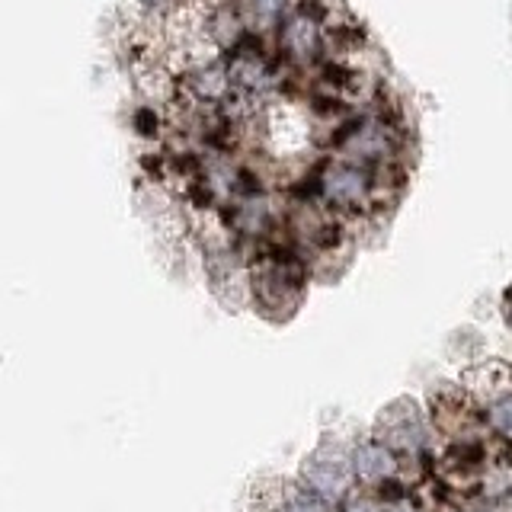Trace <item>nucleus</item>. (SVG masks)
<instances>
[{"label": "nucleus", "instance_id": "nucleus-1", "mask_svg": "<svg viewBox=\"0 0 512 512\" xmlns=\"http://www.w3.org/2000/svg\"><path fill=\"white\" fill-rule=\"evenodd\" d=\"M381 445H388L391 452H420L426 445V426L423 416L410 400H397L381 413Z\"/></svg>", "mask_w": 512, "mask_h": 512}, {"label": "nucleus", "instance_id": "nucleus-2", "mask_svg": "<svg viewBox=\"0 0 512 512\" xmlns=\"http://www.w3.org/2000/svg\"><path fill=\"white\" fill-rule=\"evenodd\" d=\"M352 464H356V474L365 480V484H381V480H388L397 471L394 452H391L388 445H381V442H365V445H359Z\"/></svg>", "mask_w": 512, "mask_h": 512}, {"label": "nucleus", "instance_id": "nucleus-3", "mask_svg": "<svg viewBox=\"0 0 512 512\" xmlns=\"http://www.w3.org/2000/svg\"><path fill=\"white\" fill-rule=\"evenodd\" d=\"M349 484V468L346 464H336V461H317L311 468V487L324 496V500H333V496H343Z\"/></svg>", "mask_w": 512, "mask_h": 512}, {"label": "nucleus", "instance_id": "nucleus-4", "mask_svg": "<svg viewBox=\"0 0 512 512\" xmlns=\"http://www.w3.org/2000/svg\"><path fill=\"white\" fill-rule=\"evenodd\" d=\"M490 426L496 432H503V436H512V394L493 400V407H490Z\"/></svg>", "mask_w": 512, "mask_h": 512}, {"label": "nucleus", "instance_id": "nucleus-5", "mask_svg": "<svg viewBox=\"0 0 512 512\" xmlns=\"http://www.w3.org/2000/svg\"><path fill=\"white\" fill-rule=\"evenodd\" d=\"M288 512H327V503L320 493H298L292 503H288Z\"/></svg>", "mask_w": 512, "mask_h": 512}, {"label": "nucleus", "instance_id": "nucleus-6", "mask_svg": "<svg viewBox=\"0 0 512 512\" xmlns=\"http://www.w3.org/2000/svg\"><path fill=\"white\" fill-rule=\"evenodd\" d=\"M346 512H384V509H378V503H372V500H352L346 506Z\"/></svg>", "mask_w": 512, "mask_h": 512}, {"label": "nucleus", "instance_id": "nucleus-7", "mask_svg": "<svg viewBox=\"0 0 512 512\" xmlns=\"http://www.w3.org/2000/svg\"><path fill=\"white\" fill-rule=\"evenodd\" d=\"M384 512H416V509L410 503H394L391 509H384Z\"/></svg>", "mask_w": 512, "mask_h": 512}]
</instances>
